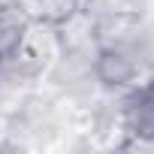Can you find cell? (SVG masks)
<instances>
[{
	"label": "cell",
	"instance_id": "1",
	"mask_svg": "<svg viewBox=\"0 0 154 154\" xmlns=\"http://www.w3.org/2000/svg\"><path fill=\"white\" fill-rule=\"evenodd\" d=\"M27 21L30 18L24 15L21 6H0V60H6V57L15 54Z\"/></svg>",
	"mask_w": 154,
	"mask_h": 154
},
{
	"label": "cell",
	"instance_id": "2",
	"mask_svg": "<svg viewBox=\"0 0 154 154\" xmlns=\"http://www.w3.org/2000/svg\"><path fill=\"white\" fill-rule=\"evenodd\" d=\"M24 9L27 18H39V21H63V18H72L75 12H82L85 0H21L18 3Z\"/></svg>",
	"mask_w": 154,
	"mask_h": 154
},
{
	"label": "cell",
	"instance_id": "3",
	"mask_svg": "<svg viewBox=\"0 0 154 154\" xmlns=\"http://www.w3.org/2000/svg\"><path fill=\"white\" fill-rule=\"evenodd\" d=\"M142 94H145V97H148V100H151V103H154V82H151V85H148V88H145V91H142Z\"/></svg>",
	"mask_w": 154,
	"mask_h": 154
}]
</instances>
